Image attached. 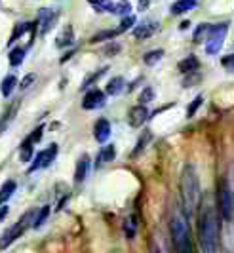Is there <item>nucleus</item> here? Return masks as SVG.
Wrapping results in <instances>:
<instances>
[{
	"mask_svg": "<svg viewBox=\"0 0 234 253\" xmlns=\"http://www.w3.org/2000/svg\"><path fill=\"white\" fill-rule=\"evenodd\" d=\"M198 246L204 253H213L219 244V211L208 198L198 206V221H196Z\"/></svg>",
	"mask_w": 234,
	"mask_h": 253,
	"instance_id": "1",
	"label": "nucleus"
},
{
	"mask_svg": "<svg viewBox=\"0 0 234 253\" xmlns=\"http://www.w3.org/2000/svg\"><path fill=\"white\" fill-rule=\"evenodd\" d=\"M168 228L175 253H195V242H193V234L189 227V219L185 213H181L179 210H173L169 213Z\"/></svg>",
	"mask_w": 234,
	"mask_h": 253,
	"instance_id": "2",
	"label": "nucleus"
},
{
	"mask_svg": "<svg viewBox=\"0 0 234 253\" xmlns=\"http://www.w3.org/2000/svg\"><path fill=\"white\" fill-rule=\"evenodd\" d=\"M179 189H181V202L185 215H193L200 206V183H198V173H196L195 166H185L181 181H179Z\"/></svg>",
	"mask_w": 234,
	"mask_h": 253,
	"instance_id": "3",
	"label": "nucleus"
},
{
	"mask_svg": "<svg viewBox=\"0 0 234 253\" xmlns=\"http://www.w3.org/2000/svg\"><path fill=\"white\" fill-rule=\"evenodd\" d=\"M35 215H37V211L35 210H31V211H27L25 215L21 217L13 227H10L2 236H0V250H6V248H10L13 242L17 240L23 232H25L29 227H33V221H35Z\"/></svg>",
	"mask_w": 234,
	"mask_h": 253,
	"instance_id": "4",
	"label": "nucleus"
},
{
	"mask_svg": "<svg viewBox=\"0 0 234 253\" xmlns=\"http://www.w3.org/2000/svg\"><path fill=\"white\" fill-rule=\"evenodd\" d=\"M217 211L221 213L223 219L231 221L234 213V200H233V190L229 187L227 179L219 181V187H217Z\"/></svg>",
	"mask_w": 234,
	"mask_h": 253,
	"instance_id": "5",
	"label": "nucleus"
},
{
	"mask_svg": "<svg viewBox=\"0 0 234 253\" xmlns=\"http://www.w3.org/2000/svg\"><path fill=\"white\" fill-rule=\"evenodd\" d=\"M225 35H227V25H225V23L211 27V29H209L208 40H206V53L213 55V53H217V51L221 50Z\"/></svg>",
	"mask_w": 234,
	"mask_h": 253,
	"instance_id": "6",
	"label": "nucleus"
},
{
	"mask_svg": "<svg viewBox=\"0 0 234 253\" xmlns=\"http://www.w3.org/2000/svg\"><path fill=\"white\" fill-rule=\"evenodd\" d=\"M55 156H57V145H50L46 151H40L39 154H37V158H35L33 166L29 168V171L33 173V171H37V169H42V168L50 166L53 160H55Z\"/></svg>",
	"mask_w": 234,
	"mask_h": 253,
	"instance_id": "7",
	"label": "nucleus"
},
{
	"mask_svg": "<svg viewBox=\"0 0 234 253\" xmlns=\"http://www.w3.org/2000/svg\"><path fill=\"white\" fill-rule=\"evenodd\" d=\"M105 105V93L101 89H90L86 95H84V101H82V107L86 111H91V109H99Z\"/></svg>",
	"mask_w": 234,
	"mask_h": 253,
	"instance_id": "8",
	"label": "nucleus"
},
{
	"mask_svg": "<svg viewBox=\"0 0 234 253\" xmlns=\"http://www.w3.org/2000/svg\"><path fill=\"white\" fill-rule=\"evenodd\" d=\"M160 23L158 21H143L141 25H137L133 29V37L135 38H151L153 35L158 33Z\"/></svg>",
	"mask_w": 234,
	"mask_h": 253,
	"instance_id": "9",
	"label": "nucleus"
},
{
	"mask_svg": "<svg viewBox=\"0 0 234 253\" xmlns=\"http://www.w3.org/2000/svg\"><path fill=\"white\" fill-rule=\"evenodd\" d=\"M147 120H149V111L145 105H137L130 111V126L139 127L143 126Z\"/></svg>",
	"mask_w": 234,
	"mask_h": 253,
	"instance_id": "10",
	"label": "nucleus"
},
{
	"mask_svg": "<svg viewBox=\"0 0 234 253\" xmlns=\"http://www.w3.org/2000/svg\"><path fill=\"white\" fill-rule=\"evenodd\" d=\"M93 135L99 143H105V141L111 137V122L107 118H101L97 120V124L93 127Z\"/></svg>",
	"mask_w": 234,
	"mask_h": 253,
	"instance_id": "11",
	"label": "nucleus"
},
{
	"mask_svg": "<svg viewBox=\"0 0 234 253\" xmlns=\"http://www.w3.org/2000/svg\"><path fill=\"white\" fill-rule=\"evenodd\" d=\"M53 21H55V12H52V10H40V15H39L40 33H48L52 29Z\"/></svg>",
	"mask_w": 234,
	"mask_h": 253,
	"instance_id": "12",
	"label": "nucleus"
},
{
	"mask_svg": "<svg viewBox=\"0 0 234 253\" xmlns=\"http://www.w3.org/2000/svg\"><path fill=\"white\" fill-rule=\"evenodd\" d=\"M88 169H90V156L84 154V156L78 160L77 169H75V181H77V183H82V181L86 179V175H88Z\"/></svg>",
	"mask_w": 234,
	"mask_h": 253,
	"instance_id": "13",
	"label": "nucleus"
},
{
	"mask_svg": "<svg viewBox=\"0 0 234 253\" xmlns=\"http://www.w3.org/2000/svg\"><path fill=\"white\" fill-rule=\"evenodd\" d=\"M196 8V0H177L173 6H171V13L173 15H181V13L189 12Z\"/></svg>",
	"mask_w": 234,
	"mask_h": 253,
	"instance_id": "14",
	"label": "nucleus"
},
{
	"mask_svg": "<svg viewBox=\"0 0 234 253\" xmlns=\"http://www.w3.org/2000/svg\"><path fill=\"white\" fill-rule=\"evenodd\" d=\"M15 86H17V78H15L13 75H8L4 80H2V84H0L2 95H4V97H10V95H12V91L15 89Z\"/></svg>",
	"mask_w": 234,
	"mask_h": 253,
	"instance_id": "15",
	"label": "nucleus"
},
{
	"mask_svg": "<svg viewBox=\"0 0 234 253\" xmlns=\"http://www.w3.org/2000/svg\"><path fill=\"white\" fill-rule=\"evenodd\" d=\"M151 139H153V133L149 131V129H145L143 133L139 135V141H137V145H135V149H133V152H131V156H139L141 152H143V149L151 143Z\"/></svg>",
	"mask_w": 234,
	"mask_h": 253,
	"instance_id": "16",
	"label": "nucleus"
},
{
	"mask_svg": "<svg viewBox=\"0 0 234 253\" xmlns=\"http://www.w3.org/2000/svg\"><path fill=\"white\" fill-rule=\"evenodd\" d=\"M196 69H198V59H196L195 55L185 57V59H181V63H179V71H181L183 75H189V73H193Z\"/></svg>",
	"mask_w": 234,
	"mask_h": 253,
	"instance_id": "17",
	"label": "nucleus"
},
{
	"mask_svg": "<svg viewBox=\"0 0 234 253\" xmlns=\"http://www.w3.org/2000/svg\"><path fill=\"white\" fill-rule=\"evenodd\" d=\"M124 86H126L124 78L117 76V78H113V80L107 84V93H109V95H118V93L124 89Z\"/></svg>",
	"mask_w": 234,
	"mask_h": 253,
	"instance_id": "18",
	"label": "nucleus"
},
{
	"mask_svg": "<svg viewBox=\"0 0 234 253\" xmlns=\"http://www.w3.org/2000/svg\"><path fill=\"white\" fill-rule=\"evenodd\" d=\"M23 59H25V50L23 48H13L10 51V65L12 67H19L23 63Z\"/></svg>",
	"mask_w": 234,
	"mask_h": 253,
	"instance_id": "19",
	"label": "nucleus"
},
{
	"mask_svg": "<svg viewBox=\"0 0 234 253\" xmlns=\"http://www.w3.org/2000/svg\"><path fill=\"white\" fill-rule=\"evenodd\" d=\"M13 192H15V183H13V181L4 183V185H2V189H0V204L6 202V200L12 196Z\"/></svg>",
	"mask_w": 234,
	"mask_h": 253,
	"instance_id": "20",
	"label": "nucleus"
},
{
	"mask_svg": "<svg viewBox=\"0 0 234 253\" xmlns=\"http://www.w3.org/2000/svg\"><path fill=\"white\" fill-rule=\"evenodd\" d=\"M164 57V51L162 50H153V51H149V53H145L143 55V61L145 65H156L160 59Z\"/></svg>",
	"mask_w": 234,
	"mask_h": 253,
	"instance_id": "21",
	"label": "nucleus"
},
{
	"mask_svg": "<svg viewBox=\"0 0 234 253\" xmlns=\"http://www.w3.org/2000/svg\"><path fill=\"white\" fill-rule=\"evenodd\" d=\"M111 160H115V147H113V145H107V147L101 149V152H99L97 162L103 164V162H111Z\"/></svg>",
	"mask_w": 234,
	"mask_h": 253,
	"instance_id": "22",
	"label": "nucleus"
},
{
	"mask_svg": "<svg viewBox=\"0 0 234 253\" xmlns=\"http://www.w3.org/2000/svg\"><path fill=\"white\" fill-rule=\"evenodd\" d=\"M73 29L71 27H65V31L57 37V46L61 48V46H69V44H73Z\"/></svg>",
	"mask_w": 234,
	"mask_h": 253,
	"instance_id": "23",
	"label": "nucleus"
},
{
	"mask_svg": "<svg viewBox=\"0 0 234 253\" xmlns=\"http://www.w3.org/2000/svg\"><path fill=\"white\" fill-rule=\"evenodd\" d=\"M48 215H50V206H44L42 210H39L37 211V215H35V221H33V228H39L46 219H48Z\"/></svg>",
	"mask_w": 234,
	"mask_h": 253,
	"instance_id": "24",
	"label": "nucleus"
},
{
	"mask_svg": "<svg viewBox=\"0 0 234 253\" xmlns=\"http://www.w3.org/2000/svg\"><path fill=\"white\" fill-rule=\"evenodd\" d=\"M91 6L97 10V12H113V6L115 4H111V0H88Z\"/></svg>",
	"mask_w": 234,
	"mask_h": 253,
	"instance_id": "25",
	"label": "nucleus"
},
{
	"mask_svg": "<svg viewBox=\"0 0 234 253\" xmlns=\"http://www.w3.org/2000/svg\"><path fill=\"white\" fill-rule=\"evenodd\" d=\"M124 232H126L128 238H133V236H135V232H137V221H135V217L126 219V223H124Z\"/></svg>",
	"mask_w": 234,
	"mask_h": 253,
	"instance_id": "26",
	"label": "nucleus"
},
{
	"mask_svg": "<svg viewBox=\"0 0 234 253\" xmlns=\"http://www.w3.org/2000/svg\"><path fill=\"white\" fill-rule=\"evenodd\" d=\"M113 13H117V15H128V13H131L130 2L122 0V2H118V4H115V6H113Z\"/></svg>",
	"mask_w": 234,
	"mask_h": 253,
	"instance_id": "27",
	"label": "nucleus"
},
{
	"mask_svg": "<svg viewBox=\"0 0 234 253\" xmlns=\"http://www.w3.org/2000/svg\"><path fill=\"white\" fill-rule=\"evenodd\" d=\"M19 158H21L23 162H29V160L33 158V143L25 141V143L21 145V154H19Z\"/></svg>",
	"mask_w": 234,
	"mask_h": 253,
	"instance_id": "28",
	"label": "nucleus"
},
{
	"mask_svg": "<svg viewBox=\"0 0 234 253\" xmlns=\"http://www.w3.org/2000/svg\"><path fill=\"white\" fill-rule=\"evenodd\" d=\"M29 27H31L29 23H21V25L15 27V31H13L12 38H10V44H13V42H15V40H17L19 37H23V35L27 33V29H29Z\"/></svg>",
	"mask_w": 234,
	"mask_h": 253,
	"instance_id": "29",
	"label": "nucleus"
},
{
	"mask_svg": "<svg viewBox=\"0 0 234 253\" xmlns=\"http://www.w3.org/2000/svg\"><path fill=\"white\" fill-rule=\"evenodd\" d=\"M209 29H211L209 25H200V27H198V29L195 31V40H196V42H200V40H204V38L208 37Z\"/></svg>",
	"mask_w": 234,
	"mask_h": 253,
	"instance_id": "30",
	"label": "nucleus"
},
{
	"mask_svg": "<svg viewBox=\"0 0 234 253\" xmlns=\"http://www.w3.org/2000/svg\"><path fill=\"white\" fill-rule=\"evenodd\" d=\"M117 35H120V31H118V29H115V31H103V33L95 35L91 40H93V42H99V40H107V38H113V37H117Z\"/></svg>",
	"mask_w": 234,
	"mask_h": 253,
	"instance_id": "31",
	"label": "nucleus"
},
{
	"mask_svg": "<svg viewBox=\"0 0 234 253\" xmlns=\"http://www.w3.org/2000/svg\"><path fill=\"white\" fill-rule=\"evenodd\" d=\"M133 23H135V17H133V15H126V17L122 19L120 27H118V31H120V33H124V31H128L130 27H133Z\"/></svg>",
	"mask_w": 234,
	"mask_h": 253,
	"instance_id": "32",
	"label": "nucleus"
},
{
	"mask_svg": "<svg viewBox=\"0 0 234 253\" xmlns=\"http://www.w3.org/2000/svg\"><path fill=\"white\" fill-rule=\"evenodd\" d=\"M155 99V89L153 88H145L143 93L139 95V103H149Z\"/></svg>",
	"mask_w": 234,
	"mask_h": 253,
	"instance_id": "33",
	"label": "nucleus"
},
{
	"mask_svg": "<svg viewBox=\"0 0 234 253\" xmlns=\"http://www.w3.org/2000/svg\"><path fill=\"white\" fill-rule=\"evenodd\" d=\"M42 131H44V127L39 126L33 133H31V135H29V137H27V141H29V143H33V145H35V143H39V141L42 139Z\"/></svg>",
	"mask_w": 234,
	"mask_h": 253,
	"instance_id": "34",
	"label": "nucleus"
},
{
	"mask_svg": "<svg viewBox=\"0 0 234 253\" xmlns=\"http://www.w3.org/2000/svg\"><path fill=\"white\" fill-rule=\"evenodd\" d=\"M202 101H204V99H202V95H198V97H196L195 101L191 103V107H189V111H187V116H193V114H195L196 111L200 109V105H202Z\"/></svg>",
	"mask_w": 234,
	"mask_h": 253,
	"instance_id": "35",
	"label": "nucleus"
},
{
	"mask_svg": "<svg viewBox=\"0 0 234 253\" xmlns=\"http://www.w3.org/2000/svg\"><path fill=\"white\" fill-rule=\"evenodd\" d=\"M221 65L227 69V71H234V53L233 55H227V57L221 61Z\"/></svg>",
	"mask_w": 234,
	"mask_h": 253,
	"instance_id": "36",
	"label": "nucleus"
},
{
	"mask_svg": "<svg viewBox=\"0 0 234 253\" xmlns=\"http://www.w3.org/2000/svg\"><path fill=\"white\" fill-rule=\"evenodd\" d=\"M35 82V75H29V76H25V80L21 82V89H25V88H29L31 84Z\"/></svg>",
	"mask_w": 234,
	"mask_h": 253,
	"instance_id": "37",
	"label": "nucleus"
},
{
	"mask_svg": "<svg viewBox=\"0 0 234 253\" xmlns=\"http://www.w3.org/2000/svg\"><path fill=\"white\" fill-rule=\"evenodd\" d=\"M6 215H8V206H2V208H0V221Z\"/></svg>",
	"mask_w": 234,
	"mask_h": 253,
	"instance_id": "38",
	"label": "nucleus"
},
{
	"mask_svg": "<svg viewBox=\"0 0 234 253\" xmlns=\"http://www.w3.org/2000/svg\"><path fill=\"white\" fill-rule=\"evenodd\" d=\"M111 253H120V252H111Z\"/></svg>",
	"mask_w": 234,
	"mask_h": 253,
	"instance_id": "39",
	"label": "nucleus"
}]
</instances>
